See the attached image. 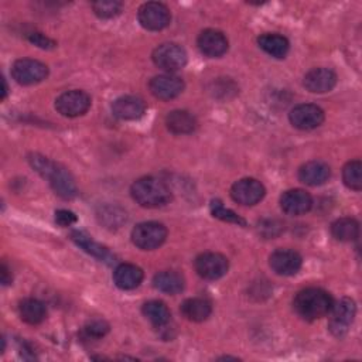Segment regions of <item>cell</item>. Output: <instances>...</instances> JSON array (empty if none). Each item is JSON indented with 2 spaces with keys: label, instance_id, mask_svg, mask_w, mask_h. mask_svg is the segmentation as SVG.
Returning a JSON list of instances; mask_svg holds the SVG:
<instances>
[{
  "label": "cell",
  "instance_id": "1",
  "mask_svg": "<svg viewBox=\"0 0 362 362\" xmlns=\"http://www.w3.org/2000/svg\"><path fill=\"white\" fill-rule=\"evenodd\" d=\"M31 167L45 180H48L51 188L54 189V192L64 198V199H71L76 195V185L75 181L72 178V175L69 174V171L51 161L49 158L40 156V154H31L28 158Z\"/></svg>",
  "mask_w": 362,
  "mask_h": 362
},
{
  "label": "cell",
  "instance_id": "2",
  "mask_svg": "<svg viewBox=\"0 0 362 362\" xmlns=\"http://www.w3.org/2000/svg\"><path fill=\"white\" fill-rule=\"evenodd\" d=\"M332 304L334 301L331 294L318 287L304 288L298 291L293 300L296 313L307 321H314L327 315Z\"/></svg>",
  "mask_w": 362,
  "mask_h": 362
},
{
  "label": "cell",
  "instance_id": "3",
  "mask_svg": "<svg viewBox=\"0 0 362 362\" xmlns=\"http://www.w3.org/2000/svg\"><path fill=\"white\" fill-rule=\"evenodd\" d=\"M133 199L144 208H157L171 199V191L164 181L156 177H143L133 182L130 188Z\"/></svg>",
  "mask_w": 362,
  "mask_h": 362
},
{
  "label": "cell",
  "instance_id": "4",
  "mask_svg": "<svg viewBox=\"0 0 362 362\" xmlns=\"http://www.w3.org/2000/svg\"><path fill=\"white\" fill-rule=\"evenodd\" d=\"M356 314L355 301L349 297H342L332 304L328 313V329L334 337H344L351 328Z\"/></svg>",
  "mask_w": 362,
  "mask_h": 362
},
{
  "label": "cell",
  "instance_id": "5",
  "mask_svg": "<svg viewBox=\"0 0 362 362\" xmlns=\"http://www.w3.org/2000/svg\"><path fill=\"white\" fill-rule=\"evenodd\" d=\"M167 229L160 222H141L132 230V242L141 250H153L164 243Z\"/></svg>",
  "mask_w": 362,
  "mask_h": 362
},
{
  "label": "cell",
  "instance_id": "6",
  "mask_svg": "<svg viewBox=\"0 0 362 362\" xmlns=\"http://www.w3.org/2000/svg\"><path fill=\"white\" fill-rule=\"evenodd\" d=\"M153 62L163 71L174 72L181 69L187 64L185 49L174 42H165L158 45L153 51Z\"/></svg>",
  "mask_w": 362,
  "mask_h": 362
},
{
  "label": "cell",
  "instance_id": "7",
  "mask_svg": "<svg viewBox=\"0 0 362 362\" xmlns=\"http://www.w3.org/2000/svg\"><path fill=\"white\" fill-rule=\"evenodd\" d=\"M139 23L148 31H160L170 24L171 16L167 6L158 1H147L139 7Z\"/></svg>",
  "mask_w": 362,
  "mask_h": 362
},
{
  "label": "cell",
  "instance_id": "8",
  "mask_svg": "<svg viewBox=\"0 0 362 362\" xmlns=\"http://www.w3.org/2000/svg\"><path fill=\"white\" fill-rule=\"evenodd\" d=\"M48 75V66L41 61L31 58L17 59L11 66V76L20 85H34L44 81Z\"/></svg>",
  "mask_w": 362,
  "mask_h": 362
},
{
  "label": "cell",
  "instance_id": "9",
  "mask_svg": "<svg viewBox=\"0 0 362 362\" xmlns=\"http://www.w3.org/2000/svg\"><path fill=\"white\" fill-rule=\"evenodd\" d=\"M90 107V96L79 89H72L61 93L55 99V109L66 117H76L88 112Z\"/></svg>",
  "mask_w": 362,
  "mask_h": 362
},
{
  "label": "cell",
  "instance_id": "10",
  "mask_svg": "<svg viewBox=\"0 0 362 362\" xmlns=\"http://www.w3.org/2000/svg\"><path fill=\"white\" fill-rule=\"evenodd\" d=\"M195 272L205 280H218L226 274L229 262L228 259L215 252H205L197 256L194 262Z\"/></svg>",
  "mask_w": 362,
  "mask_h": 362
},
{
  "label": "cell",
  "instance_id": "11",
  "mask_svg": "<svg viewBox=\"0 0 362 362\" xmlns=\"http://www.w3.org/2000/svg\"><path fill=\"white\" fill-rule=\"evenodd\" d=\"M288 119L300 130H313L324 122V110L313 103H301L290 110Z\"/></svg>",
  "mask_w": 362,
  "mask_h": 362
},
{
  "label": "cell",
  "instance_id": "12",
  "mask_svg": "<svg viewBox=\"0 0 362 362\" xmlns=\"http://www.w3.org/2000/svg\"><path fill=\"white\" fill-rule=\"evenodd\" d=\"M266 194L264 185L255 178L238 180L230 188V197L240 205H255L263 199Z\"/></svg>",
  "mask_w": 362,
  "mask_h": 362
},
{
  "label": "cell",
  "instance_id": "13",
  "mask_svg": "<svg viewBox=\"0 0 362 362\" xmlns=\"http://www.w3.org/2000/svg\"><path fill=\"white\" fill-rule=\"evenodd\" d=\"M184 86H185L184 81L180 76H175L171 74L157 75L148 83L150 92L156 98L163 100H170L181 95V92L184 90Z\"/></svg>",
  "mask_w": 362,
  "mask_h": 362
},
{
  "label": "cell",
  "instance_id": "14",
  "mask_svg": "<svg viewBox=\"0 0 362 362\" xmlns=\"http://www.w3.org/2000/svg\"><path fill=\"white\" fill-rule=\"evenodd\" d=\"M303 259L296 250L277 249L269 257L272 270L280 276H293L301 269Z\"/></svg>",
  "mask_w": 362,
  "mask_h": 362
},
{
  "label": "cell",
  "instance_id": "15",
  "mask_svg": "<svg viewBox=\"0 0 362 362\" xmlns=\"http://www.w3.org/2000/svg\"><path fill=\"white\" fill-rule=\"evenodd\" d=\"M280 206L284 214L298 216L311 209L313 198L304 189H300V188L288 189L283 192V195L280 197Z\"/></svg>",
  "mask_w": 362,
  "mask_h": 362
},
{
  "label": "cell",
  "instance_id": "16",
  "mask_svg": "<svg viewBox=\"0 0 362 362\" xmlns=\"http://www.w3.org/2000/svg\"><path fill=\"white\" fill-rule=\"evenodd\" d=\"M197 45L199 51L209 58L222 57L228 51V40L223 33L212 28L201 31L197 38Z\"/></svg>",
  "mask_w": 362,
  "mask_h": 362
},
{
  "label": "cell",
  "instance_id": "17",
  "mask_svg": "<svg viewBox=\"0 0 362 362\" xmlns=\"http://www.w3.org/2000/svg\"><path fill=\"white\" fill-rule=\"evenodd\" d=\"M303 83L313 93H325L337 85V74L329 68H313L304 75Z\"/></svg>",
  "mask_w": 362,
  "mask_h": 362
},
{
  "label": "cell",
  "instance_id": "18",
  "mask_svg": "<svg viewBox=\"0 0 362 362\" xmlns=\"http://www.w3.org/2000/svg\"><path fill=\"white\" fill-rule=\"evenodd\" d=\"M112 112L117 119L136 120L144 115L146 103L139 96L126 95V96L117 98L112 103Z\"/></svg>",
  "mask_w": 362,
  "mask_h": 362
},
{
  "label": "cell",
  "instance_id": "19",
  "mask_svg": "<svg viewBox=\"0 0 362 362\" xmlns=\"http://www.w3.org/2000/svg\"><path fill=\"white\" fill-rule=\"evenodd\" d=\"M329 167L320 160H311L303 164L298 170V180L307 185L317 187L324 184L329 178Z\"/></svg>",
  "mask_w": 362,
  "mask_h": 362
},
{
  "label": "cell",
  "instance_id": "20",
  "mask_svg": "<svg viewBox=\"0 0 362 362\" xmlns=\"http://www.w3.org/2000/svg\"><path fill=\"white\" fill-rule=\"evenodd\" d=\"M143 280V270L132 263H122L113 272V281L122 290H133Z\"/></svg>",
  "mask_w": 362,
  "mask_h": 362
},
{
  "label": "cell",
  "instance_id": "21",
  "mask_svg": "<svg viewBox=\"0 0 362 362\" xmlns=\"http://www.w3.org/2000/svg\"><path fill=\"white\" fill-rule=\"evenodd\" d=\"M165 124L174 134H188L197 129V119L187 110H173L167 115Z\"/></svg>",
  "mask_w": 362,
  "mask_h": 362
},
{
  "label": "cell",
  "instance_id": "22",
  "mask_svg": "<svg viewBox=\"0 0 362 362\" xmlns=\"http://www.w3.org/2000/svg\"><path fill=\"white\" fill-rule=\"evenodd\" d=\"M181 313L182 315L194 322H201L205 321L211 313H212V305L206 298L202 297H192L187 298L181 304Z\"/></svg>",
  "mask_w": 362,
  "mask_h": 362
},
{
  "label": "cell",
  "instance_id": "23",
  "mask_svg": "<svg viewBox=\"0 0 362 362\" xmlns=\"http://www.w3.org/2000/svg\"><path fill=\"white\" fill-rule=\"evenodd\" d=\"M71 238L79 247H82L86 253L92 255L93 257H96V259H99V260H102L107 264H112L115 262V256L109 252V249L99 245L98 242H95L93 239L86 236L85 233L76 230V232H72Z\"/></svg>",
  "mask_w": 362,
  "mask_h": 362
},
{
  "label": "cell",
  "instance_id": "24",
  "mask_svg": "<svg viewBox=\"0 0 362 362\" xmlns=\"http://www.w3.org/2000/svg\"><path fill=\"white\" fill-rule=\"evenodd\" d=\"M259 47L273 58H284L288 52V40L280 34L266 33L257 38Z\"/></svg>",
  "mask_w": 362,
  "mask_h": 362
},
{
  "label": "cell",
  "instance_id": "25",
  "mask_svg": "<svg viewBox=\"0 0 362 362\" xmlns=\"http://www.w3.org/2000/svg\"><path fill=\"white\" fill-rule=\"evenodd\" d=\"M18 315L20 318L31 325L40 324L47 315L45 305L37 298H24L18 303Z\"/></svg>",
  "mask_w": 362,
  "mask_h": 362
},
{
  "label": "cell",
  "instance_id": "26",
  "mask_svg": "<svg viewBox=\"0 0 362 362\" xmlns=\"http://www.w3.org/2000/svg\"><path fill=\"white\" fill-rule=\"evenodd\" d=\"M153 286L167 294H177L184 288V277L171 270H164L153 277Z\"/></svg>",
  "mask_w": 362,
  "mask_h": 362
},
{
  "label": "cell",
  "instance_id": "27",
  "mask_svg": "<svg viewBox=\"0 0 362 362\" xmlns=\"http://www.w3.org/2000/svg\"><path fill=\"white\" fill-rule=\"evenodd\" d=\"M332 236L339 242H351L359 236V223L354 218H339L331 225Z\"/></svg>",
  "mask_w": 362,
  "mask_h": 362
},
{
  "label": "cell",
  "instance_id": "28",
  "mask_svg": "<svg viewBox=\"0 0 362 362\" xmlns=\"http://www.w3.org/2000/svg\"><path fill=\"white\" fill-rule=\"evenodd\" d=\"M143 315L154 325V327H163L170 321V310L163 301L151 300L144 303Z\"/></svg>",
  "mask_w": 362,
  "mask_h": 362
},
{
  "label": "cell",
  "instance_id": "29",
  "mask_svg": "<svg viewBox=\"0 0 362 362\" xmlns=\"http://www.w3.org/2000/svg\"><path fill=\"white\" fill-rule=\"evenodd\" d=\"M342 180L344 184L354 191L362 188V164L359 160H352L344 165Z\"/></svg>",
  "mask_w": 362,
  "mask_h": 362
},
{
  "label": "cell",
  "instance_id": "30",
  "mask_svg": "<svg viewBox=\"0 0 362 362\" xmlns=\"http://www.w3.org/2000/svg\"><path fill=\"white\" fill-rule=\"evenodd\" d=\"M211 212L215 218L221 219V221H225V222H230V223H236V225H240V226H245L246 225V221L243 218H240L239 215H236L233 211L225 208L222 205V202L219 199H215L211 202Z\"/></svg>",
  "mask_w": 362,
  "mask_h": 362
},
{
  "label": "cell",
  "instance_id": "31",
  "mask_svg": "<svg viewBox=\"0 0 362 362\" xmlns=\"http://www.w3.org/2000/svg\"><path fill=\"white\" fill-rule=\"evenodd\" d=\"M122 3L120 1H113V0H100L92 3V8L95 14L99 18H112L117 16L122 10Z\"/></svg>",
  "mask_w": 362,
  "mask_h": 362
},
{
  "label": "cell",
  "instance_id": "32",
  "mask_svg": "<svg viewBox=\"0 0 362 362\" xmlns=\"http://www.w3.org/2000/svg\"><path fill=\"white\" fill-rule=\"evenodd\" d=\"M83 331L90 338H100L109 331V325L102 320H93L85 325Z\"/></svg>",
  "mask_w": 362,
  "mask_h": 362
},
{
  "label": "cell",
  "instance_id": "33",
  "mask_svg": "<svg viewBox=\"0 0 362 362\" xmlns=\"http://www.w3.org/2000/svg\"><path fill=\"white\" fill-rule=\"evenodd\" d=\"M28 40L34 45H37L40 48H44V49H51V48L55 47V42L51 38H48L44 34H41V33H31V34H28Z\"/></svg>",
  "mask_w": 362,
  "mask_h": 362
},
{
  "label": "cell",
  "instance_id": "34",
  "mask_svg": "<svg viewBox=\"0 0 362 362\" xmlns=\"http://www.w3.org/2000/svg\"><path fill=\"white\" fill-rule=\"evenodd\" d=\"M55 221L61 226H69L76 222V216L74 212L66 211V209H59L55 212Z\"/></svg>",
  "mask_w": 362,
  "mask_h": 362
},
{
  "label": "cell",
  "instance_id": "35",
  "mask_svg": "<svg viewBox=\"0 0 362 362\" xmlns=\"http://www.w3.org/2000/svg\"><path fill=\"white\" fill-rule=\"evenodd\" d=\"M0 270H1V283H3L4 286L10 284V283H11V279H13V277H11V274L8 273V269H7V266H6L4 263L1 264V269H0Z\"/></svg>",
  "mask_w": 362,
  "mask_h": 362
},
{
  "label": "cell",
  "instance_id": "36",
  "mask_svg": "<svg viewBox=\"0 0 362 362\" xmlns=\"http://www.w3.org/2000/svg\"><path fill=\"white\" fill-rule=\"evenodd\" d=\"M7 96V83H6V79H3V93H1V99H6Z\"/></svg>",
  "mask_w": 362,
  "mask_h": 362
}]
</instances>
